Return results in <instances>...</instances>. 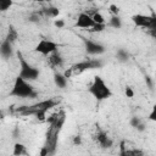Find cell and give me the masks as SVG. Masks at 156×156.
<instances>
[{"instance_id":"obj_1","label":"cell","mask_w":156,"mask_h":156,"mask_svg":"<svg viewBox=\"0 0 156 156\" xmlns=\"http://www.w3.org/2000/svg\"><path fill=\"white\" fill-rule=\"evenodd\" d=\"M10 95L15 96V98H18V99H33L38 95V93L34 90L33 85L28 80L17 76V78L13 82Z\"/></svg>"},{"instance_id":"obj_2","label":"cell","mask_w":156,"mask_h":156,"mask_svg":"<svg viewBox=\"0 0 156 156\" xmlns=\"http://www.w3.org/2000/svg\"><path fill=\"white\" fill-rule=\"evenodd\" d=\"M89 94L95 98L98 101H102V100H107L108 98L112 96V91L108 88V85L105 83V80L100 77V76H95L93 83L90 84V87L88 88Z\"/></svg>"},{"instance_id":"obj_3","label":"cell","mask_w":156,"mask_h":156,"mask_svg":"<svg viewBox=\"0 0 156 156\" xmlns=\"http://www.w3.org/2000/svg\"><path fill=\"white\" fill-rule=\"evenodd\" d=\"M17 57L20 60V74L18 76L24 78L28 82L37 80L39 78V76H40V71L37 67H34L30 63H28L27 60L23 57L21 51H17Z\"/></svg>"},{"instance_id":"obj_4","label":"cell","mask_w":156,"mask_h":156,"mask_svg":"<svg viewBox=\"0 0 156 156\" xmlns=\"http://www.w3.org/2000/svg\"><path fill=\"white\" fill-rule=\"evenodd\" d=\"M56 105H57V101H55L52 99H46V100L39 101L37 104H33L30 106H22L20 108H17L16 111L23 116H28V115H35L39 111H49L50 108L55 107Z\"/></svg>"},{"instance_id":"obj_5","label":"cell","mask_w":156,"mask_h":156,"mask_svg":"<svg viewBox=\"0 0 156 156\" xmlns=\"http://www.w3.org/2000/svg\"><path fill=\"white\" fill-rule=\"evenodd\" d=\"M57 48H58V44L57 43H55L52 40H49V39H41L35 45L34 51L35 52H39V54H41L44 56H49L52 52L57 51Z\"/></svg>"},{"instance_id":"obj_6","label":"cell","mask_w":156,"mask_h":156,"mask_svg":"<svg viewBox=\"0 0 156 156\" xmlns=\"http://www.w3.org/2000/svg\"><path fill=\"white\" fill-rule=\"evenodd\" d=\"M100 67H102V62L100 60H84V61H80L73 65L71 68L73 69V72L80 73L88 69H94V68H100Z\"/></svg>"},{"instance_id":"obj_7","label":"cell","mask_w":156,"mask_h":156,"mask_svg":"<svg viewBox=\"0 0 156 156\" xmlns=\"http://www.w3.org/2000/svg\"><path fill=\"white\" fill-rule=\"evenodd\" d=\"M94 26H95V21L93 20V16H90L85 12H82L78 15L77 21H76V27L89 29V28H93Z\"/></svg>"},{"instance_id":"obj_8","label":"cell","mask_w":156,"mask_h":156,"mask_svg":"<svg viewBox=\"0 0 156 156\" xmlns=\"http://www.w3.org/2000/svg\"><path fill=\"white\" fill-rule=\"evenodd\" d=\"M85 45V51L89 55H100L102 52H105V46L98 41L94 40H85L84 41Z\"/></svg>"},{"instance_id":"obj_9","label":"cell","mask_w":156,"mask_h":156,"mask_svg":"<svg viewBox=\"0 0 156 156\" xmlns=\"http://www.w3.org/2000/svg\"><path fill=\"white\" fill-rule=\"evenodd\" d=\"M151 20H152V15H141V13H136L132 16V21L135 26L141 27V28H147L151 24Z\"/></svg>"},{"instance_id":"obj_10","label":"cell","mask_w":156,"mask_h":156,"mask_svg":"<svg viewBox=\"0 0 156 156\" xmlns=\"http://www.w3.org/2000/svg\"><path fill=\"white\" fill-rule=\"evenodd\" d=\"M0 54H1V57L5 58V60H9V58L13 55L12 41L9 40L7 38H5V39L1 41V45H0Z\"/></svg>"},{"instance_id":"obj_11","label":"cell","mask_w":156,"mask_h":156,"mask_svg":"<svg viewBox=\"0 0 156 156\" xmlns=\"http://www.w3.org/2000/svg\"><path fill=\"white\" fill-rule=\"evenodd\" d=\"M96 140H98V143L100 144V146L101 147H111L112 146V144H113V141H112V139L105 133V132H102V130H100L98 134H96Z\"/></svg>"},{"instance_id":"obj_12","label":"cell","mask_w":156,"mask_h":156,"mask_svg":"<svg viewBox=\"0 0 156 156\" xmlns=\"http://www.w3.org/2000/svg\"><path fill=\"white\" fill-rule=\"evenodd\" d=\"M49 62H50V65H51L52 67H58V66H62L63 60H62L61 55H60L57 51H55V52H52L51 55H49Z\"/></svg>"},{"instance_id":"obj_13","label":"cell","mask_w":156,"mask_h":156,"mask_svg":"<svg viewBox=\"0 0 156 156\" xmlns=\"http://www.w3.org/2000/svg\"><path fill=\"white\" fill-rule=\"evenodd\" d=\"M54 82H55L56 87H58V88H61V89H63V88L67 85V78H66L65 74H62V73H55V76H54Z\"/></svg>"},{"instance_id":"obj_14","label":"cell","mask_w":156,"mask_h":156,"mask_svg":"<svg viewBox=\"0 0 156 156\" xmlns=\"http://www.w3.org/2000/svg\"><path fill=\"white\" fill-rule=\"evenodd\" d=\"M41 13L45 15V16H48V17L56 18V17L60 15V10H58L57 7H55V6H49V7H46V9H43Z\"/></svg>"},{"instance_id":"obj_15","label":"cell","mask_w":156,"mask_h":156,"mask_svg":"<svg viewBox=\"0 0 156 156\" xmlns=\"http://www.w3.org/2000/svg\"><path fill=\"white\" fill-rule=\"evenodd\" d=\"M108 26L115 28V29H119L122 28V20L119 18V16L117 15H112V17L110 18V22H108Z\"/></svg>"},{"instance_id":"obj_16","label":"cell","mask_w":156,"mask_h":156,"mask_svg":"<svg viewBox=\"0 0 156 156\" xmlns=\"http://www.w3.org/2000/svg\"><path fill=\"white\" fill-rule=\"evenodd\" d=\"M12 154H13L15 156H21V155H26V154H27L26 146H24L23 144H21V143H16V144L13 145V151H12Z\"/></svg>"},{"instance_id":"obj_17","label":"cell","mask_w":156,"mask_h":156,"mask_svg":"<svg viewBox=\"0 0 156 156\" xmlns=\"http://www.w3.org/2000/svg\"><path fill=\"white\" fill-rule=\"evenodd\" d=\"M116 56H117L118 61H121V62H126V61L128 60V57H129L128 52H127L126 50H123V49H119V50H117V54H116Z\"/></svg>"},{"instance_id":"obj_18","label":"cell","mask_w":156,"mask_h":156,"mask_svg":"<svg viewBox=\"0 0 156 156\" xmlns=\"http://www.w3.org/2000/svg\"><path fill=\"white\" fill-rule=\"evenodd\" d=\"M13 5V0H0V11L5 12Z\"/></svg>"},{"instance_id":"obj_19","label":"cell","mask_w":156,"mask_h":156,"mask_svg":"<svg viewBox=\"0 0 156 156\" xmlns=\"http://www.w3.org/2000/svg\"><path fill=\"white\" fill-rule=\"evenodd\" d=\"M9 40H11L12 43L16 40V38H17V32H16V29L13 28V27H10L9 28V33H7V37H6Z\"/></svg>"},{"instance_id":"obj_20","label":"cell","mask_w":156,"mask_h":156,"mask_svg":"<svg viewBox=\"0 0 156 156\" xmlns=\"http://www.w3.org/2000/svg\"><path fill=\"white\" fill-rule=\"evenodd\" d=\"M93 20L95 21V23H105L104 16H102L101 13H99V12H95V13L93 15Z\"/></svg>"},{"instance_id":"obj_21","label":"cell","mask_w":156,"mask_h":156,"mask_svg":"<svg viewBox=\"0 0 156 156\" xmlns=\"http://www.w3.org/2000/svg\"><path fill=\"white\" fill-rule=\"evenodd\" d=\"M105 29V23H95L93 28H90L91 32H102Z\"/></svg>"},{"instance_id":"obj_22","label":"cell","mask_w":156,"mask_h":156,"mask_svg":"<svg viewBox=\"0 0 156 156\" xmlns=\"http://www.w3.org/2000/svg\"><path fill=\"white\" fill-rule=\"evenodd\" d=\"M108 10H110V12L112 13V15H118L119 13V7L117 6V5H115V4H111L110 6H108Z\"/></svg>"},{"instance_id":"obj_23","label":"cell","mask_w":156,"mask_h":156,"mask_svg":"<svg viewBox=\"0 0 156 156\" xmlns=\"http://www.w3.org/2000/svg\"><path fill=\"white\" fill-rule=\"evenodd\" d=\"M149 119L152 121V122H156V105L152 106V108L149 113Z\"/></svg>"},{"instance_id":"obj_24","label":"cell","mask_w":156,"mask_h":156,"mask_svg":"<svg viewBox=\"0 0 156 156\" xmlns=\"http://www.w3.org/2000/svg\"><path fill=\"white\" fill-rule=\"evenodd\" d=\"M129 123H130V126H132V127L136 128V127H138V126H139V124L141 123V121H140V119H139L138 117H132V118H130V122H129Z\"/></svg>"},{"instance_id":"obj_25","label":"cell","mask_w":156,"mask_h":156,"mask_svg":"<svg viewBox=\"0 0 156 156\" xmlns=\"http://www.w3.org/2000/svg\"><path fill=\"white\" fill-rule=\"evenodd\" d=\"M149 29L152 32H156V15H152V20H151V24H150Z\"/></svg>"},{"instance_id":"obj_26","label":"cell","mask_w":156,"mask_h":156,"mask_svg":"<svg viewBox=\"0 0 156 156\" xmlns=\"http://www.w3.org/2000/svg\"><path fill=\"white\" fill-rule=\"evenodd\" d=\"M124 93H126L127 98H133V96H134V90H133L130 87H126V89H124Z\"/></svg>"},{"instance_id":"obj_27","label":"cell","mask_w":156,"mask_h":156,"mask_svg":"<svg viewBox=\"0 0 156 156\" xmlns=\"http://www.w3.org/2000/svg\"><path fill=\"white\" fill-rule=\"evenodd\" d=\"M54 24H55V27H57V28H63V27H65V21H63V20H55Z\"/></svg>"},{"instance_id":"obj_28","label":"cell","mask_w":156,"mask_h":156,"mask_svg":"<svg viewBox=\"0 0 156 156\" xmlns=\"http://www.w3.org/2000/svg\"><path fill=\"white\" fill-rule=\"evenodd\" d=\"M73 144H74V145H80V144H82V138H80L79 135H76V136L73 138Z\"/></svg>"},{"instance_id":"obj_29","label":"cell","mask_w":156,"mask_h":156,"mask_svg":"<svg viewBox=\"0 0 156 156\" xmlns=\"http://www.w3.org/2000/svg\"><path fill=\"white\" fill-rule=\"evenodd\" d=\"M72 73H73V69H72V68H68V69H66V71H65V73H63V74H65V77H66V78H69V77L72 76Z\"/></svg>"},{"instance_id":"obj_30","label":"cell","mask_w":156,"mask_h":156,"mask_svg":"<svg viewBox=\"0 0 156 156\" xmlns=\"http://www.w3.org/2000/svg\"><path fill=\"white\" fill-rule=\"evenodd\" d=\"M144 129H145V126H144L143 123H140V124L136 127V130H139V132H143Z\"/></svg>"},{"instance_id":"obj_31","label":"cell","mask_w":156,"mask_h":156,"mask_svg":"<svg viewBox=\"0 0 156 156\" xmlns=\"http://www.w3.org/2000/svg\"><path fill=\"white\" fill-rule=\"evenodd\" d=\"M146 83L149 84V87H150V88L152 87V83H151V80H150V77H146Z\"/></svg>"},{"instance_id":"obj_32","label":"cell","mask_w":156,"mask_h":156,"mask_svg":"<svg viewBox=\"0 0 156 156\" xmlns=\"http://www.w3.org/2000/svg\"><path fill=\"white\" fill-rule=\"evenodd\" d=\"M33 1H35V2H49L51 0H33Z\"/></svg>"}]
</instances>
